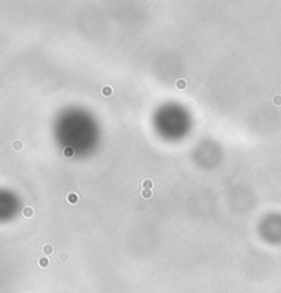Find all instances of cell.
I'll return each instance as SVG.
<instances>
[{
	"instance_id": "obj_1",
	"label": "cell",
	"mask_w": 281,
	"mask_h": 293,
	"mask_svg": "<svg viewBox=\"0 0 281 293\" xmlns=\"http://www.w3.org/2000/svg\"><path fill=\"white\" fill-rule=\"evenodd\" d=\"M113 92H114V89L111 85H106L102 88V95L104 96V97H110V96L113 95Z\"/></svg>"
},
{
	"instance_id": "obj_2",
	"label": "cell",
	"mask_w": 281,
	"mask_h": 293,
	"mask_svg": "<svg viewBox=\"0 0 281 293\" xmlns=\"http://www.w3.org/2000/svg\"><path fill=\"white\" fill-rule=\"evenodd\" d=\"M152 188H154V181H151V180H144L143 181V189L152 190Z\"/></svg>"
},
{
	"instance_id": "obj_3",
	"label": "cell",
	"mask_w": 281,
	"mask_h": 293,
	"mask_svg": "<svg viewBox=\"0 0 281 293\" xmlns=\"http://www.w3.org/2000/svg\"><path fill=\"white\" fill-rule=\"evenodd\" d=\"M67 201L71 204H76L78 201V194L77 193H69L67 194Z\"/></svg>"
},
{
	"instance_id": "obj_4",
	"label": "cell",
	"mask_w": 281,
	"mask_h": 293,
	"mask_svg": "<svg viewBox=\"0 0 281 293\" xmlns=\"http://www.w3.org/2000/svg\"><path fill=\"white\" fill-rule=\"evenodd\" d=\"M152 190H150V189H143V192H141V196L143 197H145V199H148V197H151L152 196Z\"/></svg>"
},
{
	"instance_id": "obj_5",
	"label": "cell",
	"mask_w": 281,
	"mask_h": 293,
	"mask_svg": "<svg viewBox=\"0 0 281 293\" xmlns=\"http://www.w3.org/2000/svg\"><path fill=\"white\" fill-rule=\"evenodd\" d=\"M185 86H186V81H184V80H178L177 81V88L178 89H184Z\"/></svg>"
},
{
	"instance_id": "obj_6",
	"label": "cell",
	"mask_w": 281,
	"mask_h": 293,
	"mask_svg": "<svg viewBox=\"0 0 281 293\" xmlns=\"http://www.w3.org/2000/svg\"><path fill=\"white\" fill-rule=\"evenodd\" d=\"M273 101H274V104H276V106H280V104H281V96H276V97L273 99Z\"/></svg>"
},
{
	"instance_id": "obj_7",
	"label": "cell",
	"mask_w": 281,
	"mask_h": 293,
	"mask_svg": "<svg viewBox=\"0 0 281 293\" xmlns=\"http://www.w3.org/2000/svg\"><path fill=\"white\" fill-rule=\"evenodd\" d=\"M66 155H71V151H70V148H67V151H66Z\"/></svg>"
}]
</instances>
